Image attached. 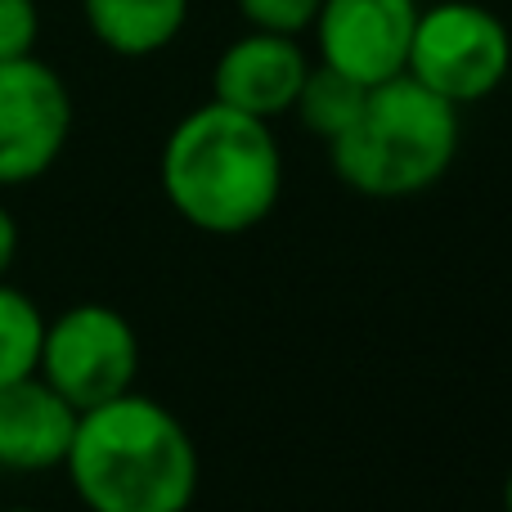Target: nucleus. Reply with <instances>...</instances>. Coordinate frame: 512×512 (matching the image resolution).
Listing matches in <instances>:
<instances>
[{
  "instance_id": "1",
  "label": "nucleus",
  "mask_w": 512,
  "mask_h": 512,
  "mask_svg": "<svg viewBox=\"0 0 512 512\" xmlns=\"http://www.w3.org/2000/svg\"><path fill=\"white\" fill-rule=\"evenodd\" d=\"M63 468L90 512H189L198 499L189 427L135 387L81 409Z\"/></svg>"
},
{
  "instance_id": "2",
  "label": "nucleus",
  "mask_w": 512,
  "mask_h": 512,
  "mask_svg": "<svg viewBox=\"0 0 512 512\" xmlns=\"http://www.w3.org/2000/svg\"><path fill=\"white\" fill-rule=\"evenodd\" d=\"M158 176L180 221L234 239L279 207L283 153L270 122L212 99L171 126Z\"/></svg>"
},
{
  "instance_id": "3",
  "label": "nucleus",
  "mask_w": 512,
  "mask_h": 512,
  "mask_svg": "<svg viewBox=\"0 0 512 512\" xmlns=\"http://www.w3.org/2000/svg\"><path fill=\"white\" fill-rule=\"evenodd\" d=\"M459 108L409 72L369 86L355 122L328 144L342 185L364 198H414L459 158Z\"/></svg>"
},
{
  "instance_id": "4",
  "label": "nucleus",
  "mask_w": 512,
  "mask_h": 512,
  "mask_svg": "<svg viewBox=\"0 0 512 512\" xmlns=\"http://www.w3.org/2000/svg\"><path fill=\"white\" fill-rule=\"evenodd\" d=\"M405 72L445 104H481L512 72V32L477 0H441L418 9Z\"/></svg>"
},
{
  "instance_id": "5",
  "label": "nucleus",
  "mask_w": 512,
  "mask_h": 512,
  "mask_svg": "<svg viewBox=\"0 0 512 512\" xmlns=\"http://www.w3.org/2000/svg\"><path fill=\"white\" fill-rule=\"evenodd\" d=\"M36 373L77 414L104 405L135 387V373H140L135 324L108 301H77L63 315L45 319Z\"/></svg>"
},
{
  "instance_id": "6",
  "label": "nucleus",
  "mask_w": 512,
  "mask_h": 512,
  "mask_svg": "<svg viewBox=\"0 0 512 512\" xmlns=\"http://www.w3.org/2000/svg\"><path fill=\"white\" fill-rule=\"evenodd\" d=\"M68 135V81L36 54L0 63V189L41 180L63 158Z\"/></svg>"
},
{
  "instance_id": "7",
  "label": "nucleus",
  "mask_w": 512,
  "mask_h": 512,
  "mask_svg": "<svg viewBox=\"0 0 512 512\" xmlns=\"http://www.w3.org/2000/svg\"><path fill=\"white\" fill-rule=\"evenodd\" d=\"M418 0H319L315 45L319 63L346 72L360 86H378L405 72L418 23Z\"/></svg>"
},
{
  "instance_id": "8",
  "label": "nucleus",
  "mask_w": 512,
  "mask_h": 512,
  "mask_svg": "<svg viewBox=\"0 0 512 512\" xmlns=\"http://www.w3.org/2000/svg\"><path fill=\"white\" fill-rule=\"evenodd\" d=\"M306 72L310 59L297 45V36L252 27L248 36H239L221 50L212 68V99L270 122V117L292 113Z\"/></svg>"
},
{
  "instance_id": "9",
  "label": "nucleus",
  "mask_w": 512,
  "mask_h": 512,
  "mask_svg": "<svg viewBox=\"0 0 512 512\" xmlns=\"http://www.w3.org/2000/svg\"><path fill=\"white\" fill-rule=\"evenodd\" d=\"M72 432H77V409L41 373L0 387V468L5 472L63 468Z\"/></svg>"
},
{
  "instance_id": "10",
  "label": "nucleus",
  "mask_w": 512,
  "mask_h": 512,
  "mask_svg": "<svg viewBox=\"0 0 512 512\" xmlns=\"http://www.w3.org/2000/svg\"><path fill=\"white\" fill-rule=\"evenodd\" d=\"M81 14L104 50L122 59H149L185 32L189 0H81Z\"/></svg>"
},
{
  "instance_id": "11",
  "label": "nucleus",
  "mask_w": 512,
  "mask_h": 512,
  "mask_svg": "<svg viewBox=\"0 0 512 512\" xmlns=\"http://www.w3.org/2000/svg\"><path fill=\"white\" fill-rule=\"evenodd\" d=\"M364 95H369V86L351 81L346 72L328 68V63H315V68L306 72V81H301L292 113L301 117V126H306L310 135H319L324 144H333L337 135L355 122Z\"/></svg>"
},
{
  "instance_id": "12",
  "label": "nucleus",
  "mask_w": 512,
  "mask_h": 512,
  "mask_svg": "<svg viewBox=\"0 0 512 512\" xmlns=\"http://www.w3.org/2000/svg\"><path fill=\"white\" fill-rule=\"evenodd\" d=\"M45 315L23 288L0 279V387L32 378L41 360Z\"/></svg>"
},
{
  "instance_id": "13",
  "label": "nucleus",
  "mask_w": 512,
  "mask_h": 512,
  "mask_svg": "<svg viewBox=\"0 0 512 512\" xmlns=\"http://www.w3.org/2000/svg\"><path fill=\"white\" fill-rule=\"evenodd\" d=\"M234 5L252 27L283 36H301L319 14V0H234Z\"/></svg>"
},
{
  "instance_id": "14",
  "label": "nucleus",
  "mask_w": 512,
  "mask_h": 512,
  "mask_svg": "<svg viewBox=\"0 0 512 512\" xmlns=\"http://www.w3.org/2000/svg\"><path fill=\"white\" fill-rule=\"evenodd\" d=\"M41 41V5L36 0H0V63L36 54Z\"/></svg>"
},
{
  "instance_id": "15",
  "label": "nucleus",
  "mask_w": 512,
  "mask_h": 512,
  "mask_svg": "<svg viewBox=\"0 0 512 512\" xmlns=\"http://www.w3.org/2000/svg\"><path fill=\"white\" fill-rule=\"evenodd\" d=\"M14 256H18V221H14V212L0 203V279L9 274Z\"/></svg>"
},
{
  "instance_id": "16",
  "label": "nucleus",
  "mask_w": 512,
  "mask_h": 512,
  "mask_svg": "<svg viewBox=\"0 0 512 512\" xmlns=\"http://www.w3.org/2000/svg\"><path fill=\"white\" fill-rule=\"evenodd\" d=\"M504 512H512V472H508V481H504Z\"/></svg>"
},
{
  "instance_id": "17",
  "label": "nucleus",
  "mask_w": 512,
  "mask_h": 512,
  "mask_svg": "<svg viewBox=\"0 0 512 512\" xmlns=\"http://www.w3.org/2000/svg\"><path fill=\"white\" fill-rule=\"evenodd\" d=\"M9 512H41V508H9Z\"/></svg>"
}]
</instances>
